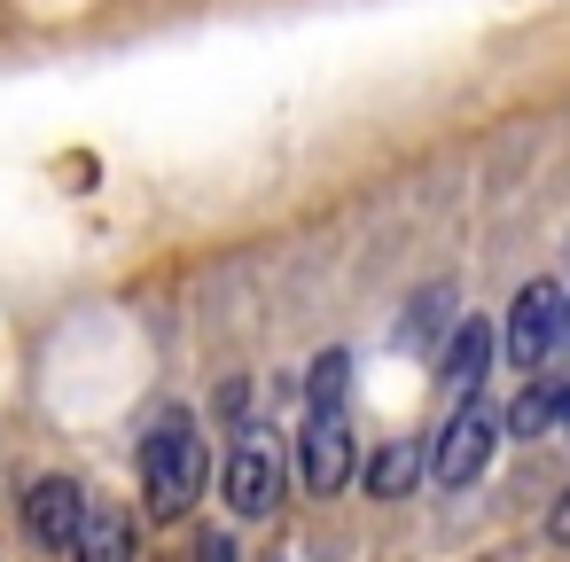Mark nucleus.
<instances>
[{
	"label": "nucleus",
	"mask_w": 570,
	"mask_h": 562,
	"mask_svg": "<svg viewBox=\"0 0 570 562\" xmlns=\"http://www.w3.org/2000/svg\"><path fill=\"white\" fill-rule=\"evenodd\" d=\"M445 313H453V289H422V297H414V313L399 321V344H406V352H422V344H438V352H445Z\"/></svg>",
	"instance_id": "10"
},
{
	"label": "nucleus",
	"mask_w": 570,
	"mask_h": 562,
	"mask_svg": "<svg viewBox=\"0 0 570 562\" xmlns=\"http://www.w3.org/2000/svg\"><path fill=\"white\" fill-rule=\"evenodd\" d=\"M547 539H554V546H570V492L554 500V515H547Z\"/></svg>",
	"instance_id": "14"
},
{
	"label": "nucleus",
	"mask_w": 570,
	"mask_h": 562,
	"mask_svg": "<svg viewBox=\"0 0 570 562\" xmlns=\"http://www.w3.org/2000/svg\"><path fill=\"white\" fill-rule=\"evenodd\" d=\"M562 344V282H523L515 305H508V328H500V352L515 375H539Z\"/></svg>",
	"instance_id": "2"
},
{
	"label": "nucleus",
	"mask_w": 570,
	"mask_h": 562,
	"mask_svg": "<svg viewBox=\"0 0 570 562\" xmlns=\"http://www.w3.org/2000/svg\"><path fill=\"white\" fill-rule=\"evenodd\" d=\"M196 562H235V539H227V531H204V539H196Z\"/></svg>",
	"instance_id": "13"
},
{
	"label": "nucleus",
	"mask_w": 570,
	"mask_h": 562,
	"mask_svg": "<svg viewBox=\"0 0 570 562\" xmlns=\"http://www.w3.org/2000/svg\"><path fill=\"white\" fill-rule=\"evenodd\" d=\"M554 352H562V359H570V297H562V344H554Z\"/></svg>",
	"instance_id": "15"
},
{
	"label": "nucleus",
	"mask_w": 570,
	"mask_h": 562,
	"mask_svg": "<svg viewBox=\"0 0 570 562\" xmlns=\"http://www.w3.org/2000/svg\"><path fill=\"white\" fill-rule=\"evenodd\" d=\"M422 476H430V445H414V437H391V445L367 461V492H375V500H406Z\"/></svg>",
	"instance_id": "8"
},
{
	"label": "nucleus",
	"mask_w": 570,
	"mask_h": 562,
	"mask_svg": "<svg viewBox=\"0 0 570 562\" xmlns=\"http://www.w3.org/2000/svg\"><path fill=\"white\" fill-rule=\"evenodd\" d=\"M212 476V453H204V430L196 414H165L149 437H141V492H149V515H188L196 492Z\"/></svg>",
	"instance_id": "1"
},
{
	"label": "nucleus",
	"mask_w": 570,
	"mask_h": 562,
	"mask_svg": "<svg viewBox=\"0 0 570 562\" xmlns=\"http://www.w3.org/2000/svg\"><path fill=\"white\" fill-rule=\"evenodd\" d=\"M500 406H461L445 430H438V445H430V484H445V492H461V484H476L484 476V461L500 453Z\"/></svg>",
	"instance_id": "3"
},
{
	"label": "nucleus",
	"mask_w": 570,
	"mask_h": 562,
	"mask_svg": "<svg viewBox=\"0 0 570 562\" xmlns=\"http://www.w3.org/2000/svg\"><path fill=\"white\" fill-rule=\"evenodd\" d=\"M492 352H500V328H492V321H453V336H445V352H438V383H445L453 406H476V398H484Z\"/></svg>",
	"instance_id": "7"
},
{
	"label": "nucleus",
	"mask_w": 570,
	"mask_h": 562,
	"mask_svg": "<svg viewBox=\"0 0 570 562\" xmlns=\"http://www.w3.org/2000/svg\"><path fill=\"white\" fill-rule=\"evenodd\" d=\"M500 422H508V437H539V430L554 422V383H531V391H523Z\"/></svg>",
	"instance_id": "11"
},
{
	"label": "nucleus",
	"mask_w": 570,
	"mask_h": 562,
	"mask_svg": "<svg viewBox=\"0 0 570 562\" xmlns=\"http://www.w3.org/2000/svg\"><path fill=\"white\" fill-rule=\"evenodd\" d=\"M344 375H352V359H344V352H321V359H313L305 398H313V406H344Z\"/></svg>",
	"instance_id": "12"
},
{
	"label": "nucleus",
	"mask_w": 570,
	"mask_h": 562,
	"mask_svg": "<svg viewBox=\"0 0 570 562\" xmlns=\"http://www.w3.org/2000/svg\"><path fill=\"white\" fill-rule=\"evenodd\" d=\"M219 492H227V507L235 515H274L282 507V445H274V430H235V445H227V469H219Z\"/></svg>",
	"instance_id": "4"
},
{
	"label": "nucleus",
	"mask_w": 570,
	"mask_h": 562,
	"mask_svg": "<svg viewBox=\"0 0 570 562\" xmlns=\"http://www.w3.org/2000/svg\"><path fill=\"white\" fill-rule=\"evenodd\" d=\"M134 515H118V507H95L87 515V531H79V546H71V562H134Z\"/></svg>",
	"instance_id": "9"
},
{
	"label": "nucleus",
	"mask_w": 570,
	"mask_h": 562,
	"mask_svg": "<svg viewBox=\"0 0 570 562\" xmlns=\"http://www.w3.org/2000/svg\"><path fill=\"white\" fill-rule=\"evenodd\" d=\"M87 484L79 476H40L32 492H24V531L48 546V554H71L79 546V531H87Z\"/></svg>",
	"instance_id": "6"
},
{
	"label": "nucleus",
	"mask_w": 570,
	"mask_h": 562,
	"mask_svg": "<svg viewBox=\"0 0 570 562\" xmlns=\"http://www.w3.org/2000/svg\"><path fill=\"white\" fill-rule=\"evenodd\" d=\"M297 476L305 492H344L352 484V406H313L297 430Z\"/></svg>",
	"instance_id": "5"
}]
</instances>
